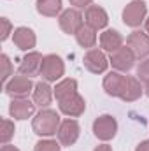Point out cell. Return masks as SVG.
Listing matches in <instances>:
<instances>
[{"instance_id":"cell-20","label":"cell","mask_w":149,"mask_h":151,"mask_svg":"<svg viewBox=\"0 0 149 151\" xmlns=\"http://www.w3.org/2000/svg\"><path fill=\"white\" fill-rule=\"evenodd\" d=\"M97 30L95 28H91V27H88L86 23L77 30V34H75V40H77V44L81 46V47H88V49H91L95 44H97V34H95Z\"/></svg>"},{"instance_id":"cell-26","label":"cell","mask_w":149,"mask_h":151,"mask_svg":"<svg viewBox=\"0 0 149 151\" xmlns=\"http://www.w3.org/2000/svg\"><path fill=\"white\" fill-rule=\"evenodd\" d=\"M137 79L140 83H146V84L149 83V58L142 60L139 63V67H137Z\"/></svg>"},{"instance_id":"cell-29","label":"cell","mask_w":149,"mask_h":151,"mask_svg":"<svg viewBox=\"0 0 149 151\" xmlns=\"http://www.w3.org/2000/svg\"><path fill=\"white\" fill-rule=\"evenodd\" d=\"M135 151H149V139L148 141H142V142L135 148Z\"/></svg>"},{"instance_id":"cell-7","label":"cell","mask_w":149,"mask_h":151,"mask_svg":"<svg viewBox=\"0 0 149 151\" xmlns=\"http://www.w3.org/2000/svg\"><path fill=\"white\" fill-rule=\"evenodd\" d=\"M82 63H84L86 70H90L91 74H102L109 67V60L105 58L104 51L102 49H97V47L88 49V53L82 58Z\"/></svg>"},{"instance_id":"cell-10","label":"cell","mask_w":149,"mask_h":151,"mask_svg":"<svg viewBox=\"0 0 149 151\" xmlns=\"http://www.w3.org/2000/svg\"><path fill=\"white\" fill-rule=\"evenodd\" d=\"M79 134H81V127H79V123L75 121V119H65V121H62V125H60V128H58V141H60V144L62 146H72L77 142V139H79Z\"/></svg>"},{"instance_id":"cell-32","label":"cell","mask_w":149,"mask_h":151,"mask_svg":"<svg viewBox=\"0 0 149 151\" xmlns=\"http://www.w3.org/2000/svg\"><path fill=\"white\" fill-rule=\"evenodd\" d=\"M144 28H146V34L149 35V18L146 19V23H144Z\"/></svg>"},{"instance_id":"cell-28","label":"cell","mask_w":149,"mask_h":151,"mask_svg":"<svg viewBox=\"0 0 149 151\" xmlns=\"http://www.w3.org/2000/svg\"><path fill=\"white\" fill-rule=\"evenodd\" d=\"M69 2H70V5H74L77 9H82V7H90L93 0H69Z\"/></svg>"},{"instance_id":"cell-14","label":"cell","mask_w":149,"mask_h":151,"mask_svg":"<svg viewBox=\"0 0 149 151\" xmlns=\"http://www.w3.org/2000/svg\"><path fill=\"white\" fill-rule=\"evenodd\" d=\"M9 113L14 119H28L35 113V102H30L27 97L12 99L11 106H9Z\"/></svg>"},{"instance_id":"cell-16","label":"cell","mask_w":149,"mask_h":151,"mask_svg":"<svg viewBox=\"0 0 149 151\" xmlns=\"http://www.w3.org/2000/svg\"><path fill=\"white\" fill-rule=\"evenodd\" d=\"M12 40H14V44H16L21 51H30V49H34L35 44H37V37H35L34 30L28 28V27H19V28H16V30L12 32Z\"/></svg>"},{"instance_id":"cell-24","label":"cell","mask_w":149,"mask_h":151,"mask_svg":"<svg viewBox=\"0 0 149 151\" xmlns=\"http://www.w3.org/2000/svg\"><path fill=\"white\" fill-rule=\"evenodd\" d=\"M34 151H62V146H60V142H56L53 139H44L35 144Z\"/></svg>"},{"instance_id":"cell-2","label":"cell","mask_w":149,"mask_h":151,"mask_svg":"<svg viewBox=\"0 0 149 151\" xmlns=\"http://www.w3.org/2000/svg\"><path fill=\"white\" fill-rule=\"evenodd\" d=\"M65 74V63L58 55H46L42 60V69L40 76L44 81L47 83H56L58 79H62Z\"/></svg>"},{"instance_id":"cell-12","label":"cell","mask_w":149,"mask_h":151,"mask_svg":"<svg viewBox=\"0 0 149 151\" xmlns=\"http://www.w3.org/2000/svg\"><path fill=\"white\" fill-rule=\"evenodd\" d=\"M58 106H60V111L65 116H69V118H77V116H81L86 111V102H84V99L79 93L60 100Z\"/></svg>"},{"instance_id":"cell-27","label":"cell","mask_w":149,"mask_h":151,"mask_svg":"<svg viewBox=\"0 0 149 151\" xmlns=\"http://www.w3.org/2000/svg\"><path fill=\"white\" fill-rule=\"evenodd\" d=\"M11 30H12V25L7 18H2V35H0V40H7L9 35H11Z\"/></svg>"},{"instance_id":"cell-19","label":"cell","mask_w":149,"mask_h":151,"mask_svg":"<svg viewBox=\"0 0 149 151\" xmlns=\"http://www.w3.org/2000/svg\"><path fill=\"white\" fill-rule=\"evenodd\" d=\"M75 93H79V91H77V81H75V79H70V77L62 79V81L54 86V97H56L58 102L63 100V99H67V97H72Z\"/></svg>"},{"instance_id":"cell-1","label":"cell","mask_w":149,"mask_h":151,"mask_svg":"<svg viewBox=\"0 0 149 151\" xmlns=\"http://www.w3.org/2000/svg\"><path fill=\"white\" fill-rule=\"evenodd\" d=\"M60 125H62L60 114L53 109H40L32 121L34 132L40 137H51V135L58 134Z\"/></svg>"},{"instance_id":"cell-18","label":"cell","mask_w":149,"mask_h":151,"mask_svg":"<svg viewBox=\"0 0 149 151\" xmlns=\"http://www.w3.org/2000/svg\"><path fill=\"white\" fill-rule=\"evenodd\" d=\"M123 46V35L117 30H105L100 34V47L107 53H114Z\"/></svg>"},{"instance_id":"cell-3","label":"cell","mask_w":149,"mask_h":151,"mask_svg":"<svg viewBox=\"0 0 149 151\" xmlns=\"http://www.w3.org/2000/svg\"><path fill=\"white\" fill-rule=\"evenodd\" d=\"M35 88V84L32 83V79L28 76H12L5 84H4V91L12 97V99H23V97H28L30 91Z\"/></svg>"},{"instance_id":"cell-33","label":"cell","mask_w":149,"mask_h":151,"mask_svg":"<svg viewBox=\"0 0 149 151\" xmlns=\"http://www.w3.org/2000/svg\"><path fill=\"white\" fill-rule=\"evenodd\" d=\"M146 95H148V97H149V83H148V84H146Z\"/></svg>"},{"instance_id":"cell-13","label":"cell","mask_w":149,"mask_h":151,"mask_svg":"<svg viewBox=\"0 0 149 151\" xmlns=\"http://www.w3.org/2000/svg\"><path fill=\"white\" fill-rule=\"evenodd\" d=\"M84 21H86L88 27H91V28H95V30H102V28L107 27L109 16H107V12H105L100 5H90V7H86Z\"/></svg>"},{"instance_id":"cell-11","label":"cell","mask_w":149,"mask_h":151,"mask_svg":"<svg viewBox=\"0 0 149 151\" xmlns=\"http://www.w3.org/2000/svg\"><path fill=\"white\" fill-rule=\"evenodd\" d=\"M126 46L135 53L137 58H148L149 56V35L139 30L132 32L126 39Z\"/></svg>"},{"instance_id":"cell-8","label":"cell","mask_w":149,"mask_h":151,"mask_svg":"<svg viewBox=\"0 0 149 151\" xmlns=\"http://www.w3.org/2000/svg\"><path fill=\"white\" fill-rule=\"evenodd\" d=\"M58 25H60V28H62L65 34L75 35L77 30L84 25V23H82V14H81L77 9H67V11H63V12L60 14Z\"/></svg>"},{"instance_id":"cell-15","label":"cell","mask_w":149,"mask_h":151,"mask_svg":"<svg viewBox=\"0 0 149 151\" xmlns=\"http://www.w3.org/2000/svg\"><path fill=\"white\" fill-rule=\"evenodd\" d=\"M42 60H44V56H42L40 53L30 51L28 55L23 56V60H21V63H19V74L28 76V77H34V76L40 74Z\"/></svg>"},{"instance_id":"cell-4","label":"cell","mask_w":149,"mask_h":151,"mask_svg":"<svg viewBox=\"0 0 149 151\" xmlns=\"http://www.w3.org/2000/svg\"><path fill=\"white\" fill-rule=\"evenodd\" d=\"M146 14H148V5L142 0H133L123 9V23L126 27L137 28L144 23Z\"/></svg>"},{"instance_id":"cell-31","label":"cell","mask_w":149,"mask_h":151,"mask_svg":"<svg viewBox=\"0 0 149 151\" xmlns=\"http://www.w3.org/2000/svg\"><path fill=\"white\" fill-rule=\"evenodd\" d=\"M0 151H19V150H18L16 146H11V144H4Z\"/></svg>"},{"instance_id":"cell-22","label":"cell","mask_w":149,"mask_h":151,"mask_svg":"<svg viewBox=\"0 0 149 151\" xmlns=\"http://www.w3.org/2000/svg\"><path fill=\"white\" fill-rule=\"evenodd\" d=\"M37 12L46 18H56L62 12V0H37Z\"/></svg>"},{"instance_id":"cell-25","label":"cell","mask_w":149,"mask_h":151,"mask_svg":"<svg viewBox=\"0 0 149 151\" xmlns=\"http://www.w3.org/2000/svg\"><path fill=\"white\" fill-rule=\"evenodd\" d=\"M0 63H2V83L5 84L9 81V77L12 76V63H11V60H9L7 55L0 56Z\"/></svg>"},{"instance_id":"cell-5","label":"cell","mask_w":149,"mask_h":151,"mask_svg":"<svg viewBox=\"0 0 149 151\" xmlns=\"http://www.w3.org/2000/svg\"><path fill=\"white\" fill-rule=\"evenodd\" d=\"M117 132V121L111 114H102L93 121V134L100 141H111Z\"/></svg>"},{"instance_id":"cell-17","label":"cell","mask_w":149,"mask_h":151,"mask_svg":"<svg viewBox=\"0 0 149 151\" xmlns=\"http://www.w3.org/2000/svg\"><path fill=\"white\" fill-rule=\"evenodd\" d=\"M53 95H54V90L47 84V81H40L34 88V102L40 109H47V106L53 100Z\"/></svg>"},{"instance_id":"cell-23","label":"cell","mask_w":149,"mask_h":151,"mask_svg":"<svg viewBox=\"0 0 149 151\" xmlns=\"http://www.w3.org/2000/svg\"><path fill=\"white\" fill-rule=\"evenodd\" d=\"M14 132H16L14 123H12L11 119L4 118V119H2V130H0V142H2V146L7 144V142L14 137Z\"/></svg>"},{"instance_id":"cell-21","label":"cell","mask_w":149,"mask_h":151,"mask_svg":"<svg viewBox=\"0 0 149 151\" xmlns=\"http://www.w3.org/2000/svg\"><path fill=\"white\" fill-rule=\"evenodd\" d=\"M142 93H144V90H142L140 81L137 77L128 76V84H126V90H125L121 100H125V102H135V100H139L142 97Z\"/></svg>"},{"instance_id":"cell-6","label":"cell","mask_w":149,"mask_h":151,"mask_svg":"<svg viewBox=\"0 0 149 151\" xmlns=\"http://www.w3.org/2000/svg\"><path fill=\"white\" fill-rule=\"evenodd\" d=\"M135 53L128 47V46H121L119 49H116L114 53H111L109 63L112 65V69L119 70V72H128L133 69L135 65Z\"/></svg>"},{"instance_id":"cell-9","label":"cell","mask_w":149,"mask_h":151,"mask_svg":"<svg viewBox=\"0 0 149 151\" xmlns=\"http://www.w3.org/2000/svg\"><path fill=\"white\" fill-rule=\"evenodd\" d=\"M128 84V76H123L119 72H109L104 77V90L107 95L121 99Z\"/></svg>"},{"instance_id":"cell-30","label":"cell","mask_w":149,"mask_h":151,"mask_svg":"<svg viewBox=\"0 0 149 151\" xmlns=\"http://www.w3.org/2000/svg\"><path fill=\"white\" fill-rule=\"evenodd\" d=\"M93 151H112V148L109 144H100V146H97Z\"/></svg>"}]
</instances>
